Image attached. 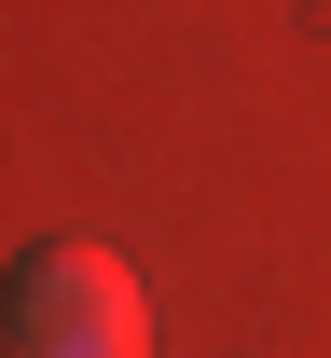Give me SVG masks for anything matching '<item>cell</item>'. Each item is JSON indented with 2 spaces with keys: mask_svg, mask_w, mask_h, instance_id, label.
Segmentation results:
<instances>
[{
  "mask_svg": "<svg viewBox=\"0 0 331 358\" xmlns=\"http://www.w3.org/2000/svg\"><path fill=\"white\" fill-rule=\"evenodd\" d=\"M14 358H152V303L111 248H28L14 262Z\"/></svg>",
  "mask_w": 331,
  "mask_h": 358,
  "instance_id": "1",
  "label": "cell"
}]
</instances>
